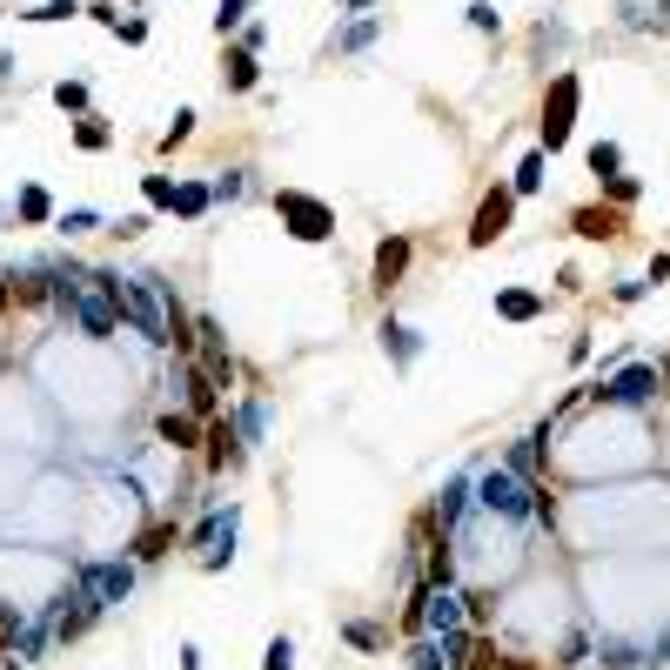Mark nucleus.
<instances>
[{"label": "nucleus", "mask_w": 670, "mask_h": 670, "mask_svg": "<svg viewBox=\"0 0 670 670\" xmlns=\"http://www.w3.org/2000/svg\"><path fill=\"white\" fill-rule=\"evenodd\" d=\"M536 309H543V302H536L530 289H503L496 295V315H510V322H536Z\"/></svg>", "instance_id": "nucleus-18"}, {"label": "nucleus", "mask_w": 670, "mask_h": 670, "mask_svg": "<svg viewBox=\"0 0 670 670\" xmlns=\"http://www.w3.org/2000/svg\"><path fill=\"white\" fill-rule=\"evenodd\" d=\"M342 637H349L356 650H382V630H376V624H349Z\"/></svg>", "instance_id": "nucleus-30"}, {"label": "nucleus", "mask_w": 670, "mask_h": 670, "mask_svg": "<svg viewBox=\"0 0 670 670\" xmlns=\"http://www.w3.org/2000/svg\"><path fill=\"white\" fill-rule=\"evenodd\" d=\"M402 268H409V235H389V242L376 248V289H396Z\"/></svg>", "instance_id": "nucleus-14"}, {"label": "nucleus", "mask_w": 670, "mask_h": 670, "mask_svg": "<svg viewBox=\"0 0 670 670\" xmlns=\"http://www.w3.org/2000/svg\"><path fill=\"white\" fill-rule=\"evenodd\" d=\"M208 463H215V469L242 463V436H235L228 423H215V429H208Z\"/></svg>", "instance_id": "nucleus-17"}, {"label": "nucleus", "mask_w": 670, "mask_h": 670, "mask_svg": "<svg viewBox=\"0 0 670 670\" xmlns=\"http://www.w3.org/2000/svg\"><path fill=\"white\" fill-rule=\"evenodd\" d=\"M21 215H27V222H47V215H54V201H47L41 188H21Z\"/></svg>", "instance_id": "nucleus-26"}, {"label": "nucleus", "mask_w": 670, "mask_h": 670, "mask_svg": "<svg viewBox=\"0 0 670 670\" xmlns=\"http://www.w3.org/2000/svg\"><path fill=\"white\" fill-rule=\"evenodd\" d=\"M449 570H456V563H449V550L436 543V550H429V583H436V590H449Z\"/></svg>", "instance_id": "nucleus-28"}, {"label": "nucleus", "mask_w": 670, "mask_h": 670, "mask_svg": "<svg viewBox=\"0 0 670 670\" xmlns=\"http://www.w3.org/2000/svg\"><path fill=\"white\" fill-rule=\"evenodd\" d=\"M637 27H650V34H670V0H657L650 14H637Z\"/></svg>", "instance_id": "nucleus-35"}, {"label": "nucleus", "mask_w": 670, "mask_h": 670, "mask_svg": "<svg viewBox=\"0 0 670 670\" xmlns=\"http://www.w3.org/2000/svg\"><path fill=\"white\" fill-rule=\"evenodd\" d=\"M208 201H215V188H201V181H181V188H175V215H201Z\"/></svg>", "instance_id": "nucleus-21"}, {"label": "nucleus", "mask_w": 670, "mask_h": 670, "mask_svg": "<svg viewBox=\"0 0 670 670\" xmlns=\"http://www.w3.org/2000/svg\"><path fill=\"white\" fill-rule=\"evenodd\" d=\"M463 503H469V483H449V490H443V503H436V516H443V530L456 523V516H463Z\"/></svg>", "instance_id": "nucleus-24"}, {"label": "nucleus", "mask_w": 670, "mask_h": 670, "mask_svg": "<svg viewBox=\"0 0 670 670\" xmlns=\"http://www.w3.org/2000/svg\"><path fill=\"white\" fill-rule=\"evenodd\" d=\"M161 443H168V449H195L201 443V423L188 416V409H168V416H161Z\"/></svg>", "instance_id": "nucleus-15"}, {"label": "nucleus", "mask_w": 670, "mask_h": 670, "mask_svg": "<svg viewBox=\"0 0 670 670\" xmlns=\"http://www.w3.org/2000/svg\"><path fill=\"white\" fill-rule=\"evenodd\" d=\"M168 543H175V523H148V530L134 536V557H141V563H155L161 550H168Z\"/></svg>", "instance_id": "nucleus-19"}, {"label": "nucleus", "mask_w": 670, "mask_h": 670, "mask_svg": "<svg viewBox=\"0 0 670 670\" xmlns=\"http://www.w3.org/2000/svg\"><path fill=\"white\" fill-rule=\"evenodd\" d=\"M148 201H155V208H175V181H168V175H148Z\"/></svg>", "instance_id": "nucleus-34"}, {"label": "nucleus", "mask_w": 670, "mask_h": 670, "mask_svg": "<svg viewBox=\"0 0 670 670\" xmlns=\"http://www.w3.org/2000/svg\"><path fill=\"white\" fill-rule=\"evenodd\" d=\"M255 74H262V67H255V54H248V47H242V54H228V88H235V94L255 88Z\"/></svg>", "instance_id": "nucleus-23"}, {"label": "nucleus", "mask_w": 670, "mask_h": 670, "mask_svg": "<svg viewBox=\"0 0 670 670\" xmlns=\"http://www.w3.org/2000/svg\"><path fill=\"white\" fill-rule=\"evenodd\" d=\"M81 590L108 610V603H121L134 590V563H88V570H81Z\"/></svg>", "instance_id": "nucleus-8"}, {"label": "nucleus", "mask_w": 670, "mask_h": 670, "mask_svg": "<svg viewBox=\"0 0 670 670\" xmlns=\"http://www.w3.org/2000/svg\"><path fill=\"white\" fill-rule=\"evenodd\" d=\"M67 309H74V322H81L88 335H114V315H121V302H114V282H108V275H81Z\"/></svg>", "instance_id": "nucleus-2"}, {"label": "nucleus", "mask_w": 670, "mask_h": 670, "mask_svg": "<svg viewBox=\"0 0 670 670\" xmlns=\"http://www.w3.org/2000/svg\"><path fill=\"white\" fill-rule=\"evenodd\" d=\"M235 523H242V510H215L208 523L195 530V557H201V570H222L228 563V550H235Z\"/></svg>", "instance_id": "nucleus-6"}, {"label": "nucleus", "mask_w": 670, "mask_h": 670, "mask_svg": "<svg viewBox=\"0 0 670 670\" xmlns=\"http://www.w3.org/2000/svg\"><path fill=\"white\" fill-rule=\"evenodd\" d=\"M409 657H416V670H449V664H443V650H429V644H423V650H409Z\"/></svg>", "instance_id": "nucleus-39"}, {"label": "nucleus", "mask_w": 670, "mask_h": 670, "mask_svg": "<svg viewBox=\"0 0 670 670\" xmlns=\"http://www.w3.org/2000/svg\"><path fill=\"white\" fill-rule=\"evenodd\" d=\"M577 101H583L577 74H557V81H550V101H543V148H563V141H570V128H577Z\"/></svg>", "instance_id": "nucleus-5"}, {"label": "nucleus", "mask_w": 670, "mask_h": 670, "mask_svg": "<svg viewBox=\"0 0 670 670\" xmlns=\"http://www.w3.org/2000/svg\"><path fill=\"white\" fill-rule=\"evenodd\" d=\"M54 101H61V108H74V114H81V108H88V88H81V81H61V88H54Z\"/></svg>", "instance_id": "nucleus-31"}, {"label": "nucleus", "mask_w": 670, "mask_h": 670, "mask_svg": "<svg viewBox=\"0 0 670 670\" xmlns=\"http://www.w3.org/2000/svg\"><path fill=\"white\" fill-rule=\"evenodd\" d=\"M74 141L94 155V148H108V128H101V121H81V128H74Z\"/></svg>", "instance_id": "nucleus-33"}, {"label": "nucleus", "mask_w": 670, "mask_h": 670, "mask_svg": "<svg viewBox=\"0 0 670 670\" xmlns=\"http://www.w3.org/2000/svg\"><path fill=\"white\" fill-rule=\"evenodd\" d=\"M469 650H476V637H469V630H443V664H449V670H463Z\"/></svg>", "instance_id": "nucleus-22"}, {"label": "nucleus", "mask_w": 670, "mask_h": 670, "mask_svg": "<svg viewBox=\"0 0 670 670\" xmlns=\"http://www.w3.org/2000/svg\"><path fill=\"white\" fill-rule=\"evenodd\" d=\"M181 396H188V416H208V409H215V396H222V389H215V382L201 376V369H181Z\"/></svg>", "instance_id": "nucleus-16"}, {"label": "nucleus", "mask_w": 670, "mask_h": 670, "mask_svg": "<svg viewBox=\"0 0 670 670\" xmlns=\"http://www.w3.org/2000/svg\"><path fill=\"white\" fill-rule=\"evenodd\" d=\"M476 503H483V510H496V516H530L536 510V490L516 476V469H490V476L476 483Z\"/></svg>", "instance_id": "nucleus-4"}, {"label": "nucleus", "mask_w": 670, "mask_h": 670, "mask_svg": "<svg viewBox=\"0 0 670 670\" xmlns=\"http://www.w3.org/2000/svg\"><path fill=\"white\" fill-rule=\"evenodd\" d=\"M94 617H101V603H94L88 590H74V597H61V610L47 617V630H54V637H81Z\"/></svg>", "instance_id": "nucleus-10"}, {"label": "nucleus", "mask_w": 670, "mask_h": 670, "mask_svg": "<svg viewBox=\"0 0 670 670\" xmlns=\"http://www.w3.org/2000/svg\"><path fill=\"white\" fill-rule=\"evenodd\" d=\"M242 7H248V0H222V14H215V27H222V34H228V27L242 21Z\"/></svg>", "instance_id": "nucleus-38"}, {"label": "nucleus", "mask_w": 670, "mask_h": 670, "mask_svg": "<svg viewBox=\"0 0 670 670\" xmlns=\"http://www.w3.org/2000/svg\"><path fill=\"white\" fill-rule=\"evenodd\" d=\"M530 188H543V155H530L516 168V195H530Z\"/></svg>", "instance_id": "nucleus-27"}, {"label": "nucleus", "mask_w": 670, "mask_h": 670, "mask_svg": "<svg viewBox=\"0 0 670 670\" xmlns=\"http://www.w3.org/2000/svg\"><path fill=\"white\" fill-rule=\"evenodd\" d=\"M188 134H195V114H188V108H181V114H175V128H168V134H161V148H181V141H188Z\"/></svg>", "instance_id": "nucleus-32"}, {"label": "nucleus", "mask_w": 670, "mask_h": 670, "mask_svg": "<svg viewBox=\"0 0 670 670\" xmlns=\"http://www.w3.org/2000/svg\"><path fill=\"white\" fill-rule=\"evenodd\" d=\"M289 664H295V644H289V637H275L268 657H262V670H289Z\"/></svg>", "instance_id": "nucleus-29"}, {"label": "nucleus", "mask_w": 670, "mask_h": 670, "mask_svg": "<svg viewBox=\"0 0 670 670\" xmlns=\"http://www.w3.org/2000/svg\"><path fill=\"white\" fill-rule=\"evenodd\" d=\"M510 215H516V188H490V195H483V208H476V222H469V242L490 248L496 235L510 228Z\"/></svg>", "instance_id": "nucleus-7"}, {"label": "nucleus", "mask_w": 670, "mask_h": 670, "mask_svg": "<svg viewBox=\"0 0 670 670\" xmlns=\"http://www.w3.org/2000/svg\"><path fill=\"white\" fill-rule=\"evenodd\" d=\"M597 396H603V402H624V409H644V402L657 396V369H650V362H630L624 376H617V382H603Z\"/></svg>", "instance_id": "nucleus-9"}, {"label": "nucleus", "mask_w": 670, "mask_h": 670, "mask_svg": "<svg viewBox=\"0 0 670 670\" xmlns=\"http://www.w3.org/2000/svg\"><path fill=\"white\" fill-rule=\"evenodd\" d=\"M201 376L215 382V389H228V382H235V362H228V349H222V329H215V322H201Z\"/></svg>", "instance_id": "nucleus-11"}, {"label": "nucleus", "mask_w": 670, "mask_h": 670, "mask_svg": "<svg viewBox=\"0 0 670 670\" xmlns=\"http://www.w3.org/2000/svg\"><path fill=\"white\" fill-rule=\"evenodd\" d=\"M617 161H624V155H617V141H597V148H590V175L610 181V175H617Z\"/></svg>", "instance_id": "nucleus-25"}, {"label": "nucleus", "mask_w": 670, "mask_h": 670, "mask_svg": "<svg viewBox=\"0 0 670 670\" xmlns=\"http://www.w3.org/2000/svg\"><path fill=\"white\" fill-rule=\"evenodd\" d=\"M469 27H483V34L496 27V7H490V0H476V7H469Z\"/></svg>", "instance_id": "nucleus-37"}, {"label": "nucleus", "mask_w": 670, "mask_h": 670, "mask_svg": "<svg viewBox=\"0 0 670 670\" xmlns=\"http://www.w3.org/2000/svg\"><path fill=\"white\" fill-rule=\"evenodd\" d=\"M570 228H577L583 242H617V235H624V215H617V208H577Z\"/></svg>", "instance_id": "nucleus-12"}, {"label": "nucleus", "mask_w": 670, "mask_h": 670, "mask_svg": "<svg viewBox=\"0 0 670 670\" xmlns=\"http://www.w3.org/2000/svg\"><path fill=\"white\" fill-rule=\"evenodd\" d=\"M510 469H516V476H530V469H536V443H516L510 449Z\"/></svg>", "instance_id": "nucleus-36"}, {"label": "nucleus", "mask_w": 670, "mask_h": 670, "mask_svg": "<svg viewBox=\"0 0 670 670\" xmlns=\"http://www.w3.org/2000/svg\"><path fill=\"white\" fill-rule=\"evenodd\" d=\"M275 208H282V222H289L295 242H329V235H335V215H329L315 195H295V188H282V195H275Z\"/></svg>", "instance_id": "nucleus-3"}, {"label": "nucleus", "mask_w": 670, "mask_h": 670, "mask_svg": "<svg viewBox=\"0 0 670 670\" xmlns=\"http://www.w3.org/2000/svg\"><path fill=\"white\" fill-rule=\"evenodd\" d=\"M423 624L429 630H463V597H456V590H429L423 597Z\"/></svg>", "instance_id": "nucleus-13"}, {"label": "nucleus", "mask_w": 670, "mask_h": 670, "mask_svg": "<svg viewBox=\"0 0 670 670\" xmlns=\"http://www.w3.org/2000/svg\"><path fill=\"white\" fill-rule=\"evenodd\" d=\"M108 282H114L121 315H128L148 342H175V349L195 342V335L181 329V309H168V282H155V275H108Z\"/></svg>", "instance_id": "nucleus-1"}, {"label": "nucleus", "mask_w": 670, "mask_h": 670, "mask_svg": "<svg viewBox=\"0 0 670 670\" xmlns=\"http://www.w3.org/2000/svg\"><path fill=\"white\" fill-rule=\"evenodd\" d=\"M382 349H389L396 362H416V335L402 329V322H382Z\"/></svg>", "instance_id": "nucleus-20"}]
</instances>
